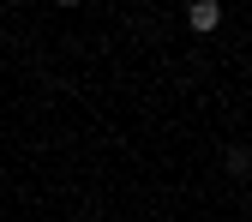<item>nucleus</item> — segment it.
<instances>
[{"mask_svg":"<svg viewBox=\"0 0 252 222\" xmlns=\"http://www.w3.org/2000/svg\"><path fill=\"white\" fill-rule=\"evenodd\" d=\"M186 24L192 30H216L222 24V6H216V0H192V6H186Z\"/></svg>","mask_w":252,"mask_h":222,"instance_id":"1","label":"nucleus"}]
</instances>
